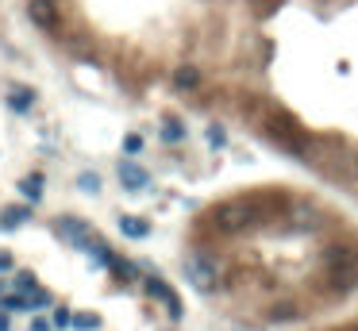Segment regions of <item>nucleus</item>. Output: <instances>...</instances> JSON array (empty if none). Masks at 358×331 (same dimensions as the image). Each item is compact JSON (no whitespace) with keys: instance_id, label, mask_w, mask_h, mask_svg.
I'll use <instances>...</instances> for the list:
<instances>
[{"instance_id":"obj_1","label":"nucleus","mask_w":358,"mask_h":331,"mask_svg":"<svg viewBox=\"0 0 358 331\" xmlns=\"http://www.w3.org/2000/svg\"><path fill=\"white\" fill-rule=\"evenodd\" d=\"M254 216L259 212L250 208V200H227V204H220L216 212H212V227H216L220 235H239L254 224Z\"/></svg>"},{"instance_id":"obj_2","label":"nucleus","mask_w":358,"mask_h":331,"mask_svg":"<svg viewBox=\"0 0 358 331\" xmlns=\"http://www.w3.org/2000/svg\"><path fill=\"white\" fill-rule=\"evenodd\" d=\"M185 277H189V285L197 293H212L220 285V270L212 258H204L200 250H193V255H185Z\"/></svg>"},{"instance_id":"obj_3","label":"nucleus","mask_w":358,"mask_h":331,"mask_svg":"<svg viewBox=\"0 0 358 331\" xmlns=\"http://www.w3.org/2000/svg\"><path fill=\"white\" fill-rule=\"evenodd\" d=\"M54 235H62V239H66L70 247H77V250H89L92 239H97V235H92V227L85 224L81 216H62L58 224H54Z\"/></svg>"},{"instance_id":"obj_4","label":"nucleus","mask_w":358,"mask_h":331,"mask_svg":"<svg viewBox=\"0 0 358 331\" xmlns=\"http://www.w3.org/2000/svg\"><path fill=\"white\" fill-rule=\"evenodd\" d=\"M27 19H31L39 31H58L62 27V12L54 0H27Z\"/></svg>"},{"instance_id":"obj_5","label":"nucleus","mask_w":358,"mask_h":331,"mask_svg":"<svg viewBox=\"0 0 358 331\" xmlns=\"http://www.w3.org/2000/svg\"><path fill=\"white\" fill-rule=\"evenodd\" d=\"M147 293H150V297H158L162 305H166V312L174 316V320H181V300H177V293L170 289L166 282H162L158 273H154V277H147Z\"/></svg>"},{"instance_id":"obj_6","label":"nucleus","mask_w":358,"mask_h":331,"mask_svg":"<svg viewBox=\"0 0 358 331\" xmlns=\"http://www.w3.org/2000/svg\"><path fill=\"white\" fill-rule=\"evenodd\" d=\"M120 181H124V189L131 193H143L150 185V174L143 170L139 162H120Z\"/></svg>"},{"instance_id":"obj_7","label":"nucleus","mask_w":358,"mask_h":331,"mask_svg":"<svg viewBox=\"0 0 358 331\" xmlns=\"http://www.w3.org/2000/svg\"><path fill=\"white\" fill-rule=\"evenodd\" d=\"M327 277H332V289L335 293H350L358 285V266H327Z\"/></svg>"},{"instance_id":"obj_8","label":"nucleus","mask_w":358,"mask_h":331,"mask_svg":"<svg viewBox=\"0 0 358 331\" xmlns=\"http://www.w3.org/2000/svg\"><path fill=\"white\" fill-rule=\"evenodd\" d=\"M324 262L327 266H358V250L350 247V243H327Z\"/></svg>"},{"instance_id":"obj_9","label":"nucleus","mask_w":358,"mask_h":331,"mask_svg":"<svg viewBox=\"0 0 358 331\" xmlns=\"http://www.w3.org/2000/svg\"><path fill=\"white\" fill-rule=\"evenodd\" d=\"M197 85H200V70H197V66H189V62H185V66H177V70H174V89L193 92Z\"/></svg>"},{"instance_id":"obj_10","label":"nucleus","mask_w":358,"mask_h":331,"mask_svg":"<svg viewBox=\"0 0 358 331\" xmlns=\"http://www.w3.org/2000/svg\"><path fill=\"white\" fill-rule=\"evenodd\" d=\"M27 220H31V204H12V208H4V216H0V227L12 232V227L27 224Z\"/></svg>"},{"instance_id":"obj_11","label":"nucleus","mask_w":358,"mask_h":331,"mask_svg":"<svg viewBox=\"0 0 358 331\" xmlns=\"http://www.w3.org/2000/svg\"><path fill=\"white\" fill-rule=\"evenodd\" d=\"M120 232H124L127 239H147L150 224H147V220H135V216H120Z\"/></svg>"},{"instance_id":"obj_12","label":"nucleus","mask_w":358,"mask_h":331,"mask_svg":"<svg viewBox=\"0 0 358 331\" xmlns=\"http://www.w3.org/2000/svg\"><path fill=\"white\" fill-rule=\"evenodd\" d=\"M19 193H24L31 204H39L42 200V174H27L24 181H19Z\"/></svg>"},{"instance_id":"obj_13","label":"nucleus","mask_w":358,"mask_h":331,"mask_svg":"<svg viewBox=\"0 0 358 331\" xmlns=\"http://www.w3.org/2000/svg\"><path fill=\"white\" fill-rule=\"evenodd\" d=\"M8 104L16 108V112H31V108H35V92L31 89H12L8 92Z\"/></svg>"},{"instance_id":"obj_14","label":"nucleus","mask_w":358,"mask_h":331,"mask_svg":"<svg viewBox=\"0 0 358 331\" xmlns=\"http://www.w3.org/2000/svg\"><path fill=\"white\" fill-rule=\"evenodd\" d=\"M112 270H116V277H120L124 285H131L135 273H139V270H135V262H124V258H112Z\"/></svg>"},{"instance_id":"obj_15","label":"nucleus","mask_w":358,"mask_h":331,"mask_svg":"<svg viewBox=\"0 0 358 331\" xmlns=\"http://www.w3.org/2000/svg\"><path fill=\"white\" fill-rule=\"evenodd\" d=\"M297 316H300V308H297V305H274L270 320H274V323H289V320H297Z\"/></svg>"},{"instance_id":"obj_16","label":"nucleus","mask_w":358,"mask_h":331,"mask_svg":"<svg viewBox=\"0 0 358 331\" xmlns=\"http://www.w3.org/2000/svg\"><path fill=\"white\" fill-rule=\"evenodd\" d=\"M0 308L4 312H31V300L27 297H0Z\"/></svg>"},{"instance_id":"obj_17","label":"nucleus","mask_w":358,"mask_h":331,"mask_svg":"<svg viewBox=\"0 0 358 331\" xmlns=\"http://www.w3.org/2000/svg\"><path fill=\"white\" fill-rule=\"evenodd\" d=\"M77 189L97 197V193H100V177H97V174H77Z\"/></svg>"},{"instance_id":"obj_18","label":"nucleus","mask_w":358,"mask_h":331,"mask_svg":"<svg viewBox=\"0 0 358 331\" xmlns=\"http://www.w3.org/2000/svg\"><path fill=\"white\" fill-rule=\"evenodd\" d=\"M162 139H166V143H181V139H185V127H181V124H174V120H170V124L162 127Z\"/></svg>"},{"instance_id":"obj_19","label":"nucleus","mask_w":358,"mask_h":331,"mask_svg":"<svg viewBox=\"0 0 358 331\" xmlns=\"http://www.w3.org/2000/svg\"><path fill=\"white\" fill-rule=\"evenodd\" d=\"M70 323H74L77 331H97V328H100V320H97V316H74Z\"/></svg>"},{"instance_id":"obj_20","label":"nucleus","mask_w":358,"mask_h":331,"mask_svg":"<svg viewBox=\"0 0 358 331\" xmlns=\"http://www.w3.org/2000/svg\"><path fill=\"white\" fill-rule=\"evenodd\" d=\"M209 143H212V147H224V143H227V131H224L220 124H212V127H209Z\"/></svg>"},{"instance_id":"obj_21","label":"nucleus","mask_w":358,"mask_h":331,"mask_svg":"<svg viewBox=\"0 0 358 331\" xmlns=\"http://www.w3.org/2000/svg\"><path fill=\"white\" fill-rule=\"evenodd\" d=\"M47 305H50V293L35 285V289H31V308H47Z\"/></svg>"},{"instance_id":"obj_22","label":"nucleus","mask_w":358,"mask_h":331,"mask_svg":"<svg viewBox=\"0 0 358 331\" xmlns=\"http://www.w3.org/2000/svg\"><path fill=\"white\" fill-rule=\"evenodd\" d=\"M70 320H74V316H70L66 308H54V328H70Z\"/></svg>"},{"instance_id":"obj_23","label":"nucleus","mask_w":358,"mask_h":331,"mask_svg":"<svg viewBox=\"0 0 358 331\" xmlns=\"http://www.w3.org/2000/svg\"><path fill=\"white\" fill-rule=\"evenodd\" d=\"M16 285H19V289H24V293H31V289H35V285H39V282H35L31 273H19V277H16Z\"/></svg>"},{"instance_id":"obj_24","label":"nucleus","mask_w":358,"mask_h":331,"mask_svg":"<svg viewBox=\"0 0 358 331\" xmlns=\"http://www.w3.org/2000/svg\"><path fill=\"white\" fill-rule=\"evenodd\" d=\"M124 147L131 150V154H139V150H143V139H139V135H127V139H124Z\"/></svg>"},{"instance_id":"obj_25","label":"nucleus","mask_w":358,"mask_h":331,"mask_svg":"<svg viewBox=\"0 0 358 331\" xmlns=\"http://www.w3.org/2000/svg\"><path fill=\"white\" fill-rule=\"evenodd\" d=\"M31 331H50V323H47V320H35V323H31Z\"/></svg>"},{"instance_id":"obj_26","label":"nucleus","mask_w":358,"mask_h":331,"mask_svg":"<svg viewBox=\"0 0 358 331\" xmlns=\"http://www.w3.org/2000/svg\"><path fill=\"white\" fill-rule=\"evenodd\" d=\"M0 270H12V255H0Z\"/></svg>"},{"instance_id":"obj_27","label":"nucleus","mask_w":358,"mask_h":331,"mask_svg":"<svg viewBox=\"0 0 358 331\" xmlns=\"http://www.w3.org/2000/svg\"><path fill=\"white\" fill-rule=\"evenodd\" d=\"M355 331H358V328H355Z\"/></svg>"}]
</instances>
